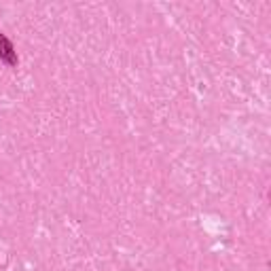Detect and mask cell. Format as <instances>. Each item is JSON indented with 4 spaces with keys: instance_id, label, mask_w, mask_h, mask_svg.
I'll return each instance as SVG.
<instances>
[{
    "instance_id": "6da1fadb",
    "label": "cell",
    "mask_w": 271,
    "mask_h": 271,
    "mask_svg": "<svg viewBox=\"0 0 271 271\" xmlns=\"http://www.w3.org/2000/svg\"><path fill=\"white\" fill-rule=\"evenodd\" d=\"M0 58H3L5 62H9V64H15V62H17V58L13 55L11 42H9L5 36H0Z\"/></svg>"
}]
</instances>
